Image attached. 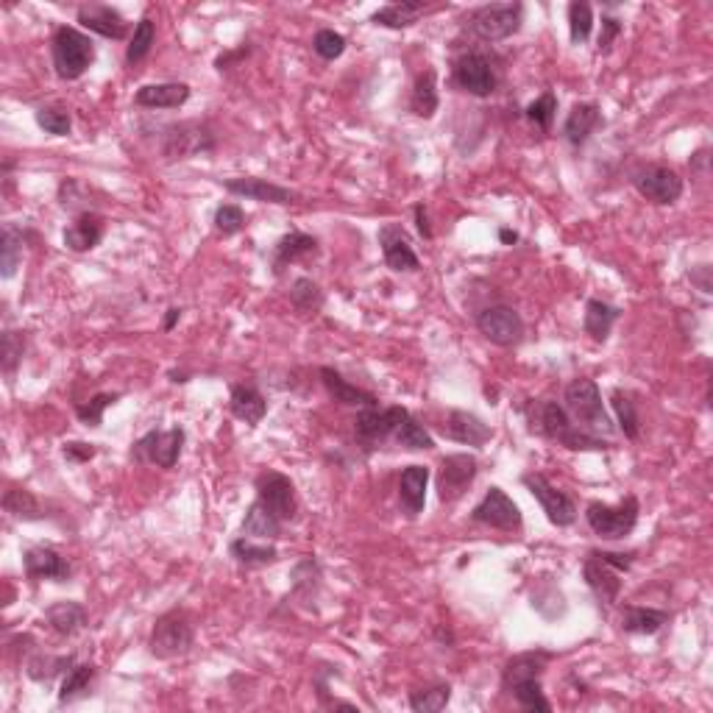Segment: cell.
<instances>
[{"label": "cell", "mask_w": 713, "mask_h": 713, "mask_svg": "<svg viewBox=\"0 0 713 713\" xmlns=\"http://www.w3.org/2000/svg\"><path fill=\"white\" fill-rule=\"evenodd\" d=\"M324 301H326L324 290H321V285H318L315 279H310V276L293 279V285H290V304H293L296 310L304 312V315H310V312L321 310Z\"/></svg>", "instance_id": "obj_44"}, {"label": "cell", "mask_w": 713, "mask_h": 713, "mask_svg": "<svg viewBox=\"0 0 713 713\" xmlns=\"http://www.w3.org/2000/svg\"><path fill=\"white\" fill-rule=\"evenodd\" d=\"M53 70L62 81H78L95 62V42L73 26H56L51 37Z\"/></svg>", "instance_id": "obj_3"}, {"label": "cell", "mask_w": 713, "mask_h": 713, "mask_svg": "<svg viewBox=\"0 0 713 713\" xmlns=\"http://www.w3.org/2000/svg\"><path fill=\"white\" fill-rule=\"evenodd\" d=\"M471 521L482 524V527H491V530L502 532H519L524 527V516H521V507L507 496L499 485H491L480 502L471 510Z\"/></svg>", "instance_id": "obj_14"}, {"label": "cell", "mask_w": 713, "mask_h": 713, "mask_svg": "<svg viewBox=\"0 0 713 713\" xmlns=\"http://www.w3.org/2000/svg\"><path fill=\"white\" fill-rule=\"evenodd\" d=\"M441 435L446 441L480 449L493 438V429L482 421L480 415L468 413V410H449L446 421L441 424Z\"/></svg>", "instance_id": "obj_22"}, {"label": "cell", "mask_w": 713, "mask_h": 713, "mask_svg": "<svg viewBox=\"0 0 713 713\" xmlns=\"http://www.w3.org/2000/svg\"><path fill=\"white\" fill-rule=\"evenodd\" d=\"M190 84L184 81H165V84H145L134 95V104L140 109H182L190 101Z\"/></svg>", "instance_id": "obj_27"}, {"label": "cell", "mask_w": 713, "mask_h": 713, "mask_svg": "<svg viewBox=\"0 0 713 713\" xmlns=\"http://www.w3.org/2000/svg\"><path fill=\"white\" fill-rule=\"evenodd\" d=\"M413 215H415V229H418V234H421L424 240H432V226H429L427 207H424V204H415Z\"/></svg>", "instance_id": "obj_60"}, {"label": "cell", "mask_w": 713, "mask_h": 713, "mask_svg": "<svg viewBox=\"0 0 713 713\" xmlns=\"http://www.w3.org/2000/svg\"><path fill=\"white\" fill-rule=\"evenodd\" d=\"M452 78L457 90L468 92L474 98H491L499 87L496 65L491 62V56L482 51L460 53L452 65Z\"/></svg>", "instance_id": "obj_9"}, {"label": "cell", "mask_w": 713, "mask_h": 713, "mask_svg": "<svg viewBox=\"0 0 713 713\" xmlns=\"http://www.w3.org/2000/svg\"><path fill=\"white\" fill-rule=\"evenodd\" d=\"M441 106V92H438V70L427 67L424 73H418L410 92V112L421 120H432Z\"/></svg>", "instance_id": "obj_35"}, {"label": "cell", "mask_w": 713, "mask_h": 713, "mask_svg": "<svg viewBox=\"0 0 713 713\" xmlns=\"http://www.w3.org/2000/svg\"><path fill=\"white\" fill-rule=\"evenodd\" d=\"M563 407H566V413L571 415V421L577 427L597 435V438L613 435V429H616L613 421H610L608 410H605V402H602V390L588 376H577V379H571L569 385H566Z\"/></svg>", "instance_id": "obj_2"}, {"label": "cell", "mask_w": 713, "mask_h": 713, "mask_svg": "<svg viewBox=\"0 0 713 713\" xmlns=\"http://www.w3.org/2000/svg\"><path fill=\"white\" fill-rule=\"evenodd\" d=\"M179 318H182V310H179V307H170V310L165 312V324H162V329H165V332H170L173 326L179 324Z\"/></svg>", "instance_id": "obj_62"}, {"label": "cell", "mask_w": 713, "mask_h": 713, "mask_svg": "<svg viewBox=\"0 0 713 713\" xmlns=\"http://www.w3.org/2000/svg\"><path fill=\"white\" fill-rule=\"evenodd\" d=\"M106 234V221L92 212V209H84L78 212L76 221L70 223L65 229V246L73 251V254H87L92 248H98V243L104 240Z\"/></svg>", "instance_id": "obj_26"}, {"label": "cell", "mask_w": 713, "mask_h": 713, "mask_svg": "<svg viewBox=\"0 0 713 713\" xmlns=\"http://www.w3.org/2000/svg\"><path fill=\"white\" fill-rule=\"evenodd\" d=\"M524 115L541 131H552V123H555V117H558V95L552 90H546L544 95H538V98L524 109Z\"/></svg>", "instance_id": "obj_53"}, {"label": "cell", "mask_w": 713, "mask_h": 713, "mask_svg": "<svg viewBox=\"0 0 713 713\" xmlns=\"http://www.w3.org/2000/svg\"><path fill=\"white\" fill-rule=\"evenodd\" d=\"M429 477L432 474H429L427 466H407L399 474V507L410 521H415L424 513Z\"/></svg>", "instance_id": "obj_25"}, {"label": "cell", "mask_w": 713, "mask_h": 713, "mask_svg": "<svg viewBox=\"0 0 713 713\" xmlns=\"http://www.w3.org/2000/svg\"><path fill=\"white\" fill-rule=\"evenodd\" d=\"M521 485H524V488L532 493V499L541 505L549 524H555V527L563 530V527H571V524L577 521V505L571 502V496L558 491L552 482L546 480L544 474L527 471V474H521Z\"/></svg>", "instance_id": "obj_15"}, {"label": "cell", "mask_w": 713, "mask_h": 713, "mask_svg": "<svg viewBox=\"0 0 713 713\" xmlns=\"http://www.w3.org/2000/svg\"><path fill=\"white\" fill-rule=\"evenodd\" d=\"M622 31H624V23L619 20V17H613V14H602V31H599L597 51L610 53L613 42L622 37Z\"/></svg>", "instance_id": "obj_56"}, {"label": "cell", "mask_w": 713, "mask_h": 713, "mask_svg": "<svg viewBox=\"0 0 713 713\" xmlns=\"http://www.w3.org/2000/svg\"><path fill=\"white\" fill-rule=\"evenodd\" d=\"M393 443L402 446V449H410V452H429V449H435L432 432H429L413 413L404 415L402 424L393 432Z\"/></svg>", "instance_id": "obj_40"}, {"label": "cell", "mask_w": 713, "mask_h": 713, "mask_svg": "<svg viewBox=\"0 0 713 713\" xmlns=\"http://www.w3.org/2000/svg\"><path fill=\"white\" fill-rule=\"evenodd\" d=\"M688 279H691V285L700 287V293H711V268L708 265H700V268H691V273H688Z\"/></svg>", "instance_id": "obj_59"}, {"label": "cell", "mask_w": 713, "mask_h": 713, "mask_svg": "<svg viewBox=\"0 0 713 713\" xmlns=\"http://www.w3.org/2000/svg\"><path fill=\"white\" fill-rule=\"evenodd\" d=\"M480 474V460L468 452L446 454L438 468L435 477V488H438V499L443 505H452L460 496H466V491L474 485Z\"/></svg>", "instance_id": "obj_12"}, {"label": "cell", "mask_w": 713, "mask_h": 713, "mask_svg": "<svg viewBox=\"0 0 713 713\" xmlns=\"http://www.w3.org/2000/svg\"><path fill=\"white\" fill-rule=\"evenodd\" d=\"M376 237H379V248H382V260H385L390 271L413 273L421 268L413 240H410V234L404 232L399 223H385Z\"/></svg>", "instance_id": "obj_18"}, {"label": "cell", "mask_w": 713, "mask_h": 713, "mask_svg": "<svg viewBox=\"0 0 713 713\" xmlns=\"http://www.w3.org/2000/svg\"><path fill=\"white\" fill-rule=\"evenodd\" d=\"M610 404L616 413V424L622 429V435L627 441H638L641 438V418H638L636 402L630 399V393H624L622 388L610 390Z\"/></svg>", "instance_id": "obj_41"}, {"label": "cell", "mask_w": 713, "mask_h": 713, "mask_svg": "<svg viewBox=\"0 0 713 713\" xmlns=\"http://www.w3.org/2000/svg\"><path fill=\"white\" fill-rule=\"evenodd\" d=\"M594 31V9L583 0H571L569 3V37L574 45H583L591 39Z\"/></svg>", "instance_id": "obj_49"}, {"label": "cell", "mask_w": 713, "mask_h": 713, "mask_svg": "<svg viewBox=\"0 0 713 713\" xmlns=\"http://www.w3.org/2000/svg\"><path fill=\"white\" fill-rule=\"evenodd\" d=\"M120 396H123V393H95L87 404H76L78 421H81L84 427L98 429L101 424H104L106 407H112L115 402H120Z\"/></svg>", "instance_id": "obj_51"}, {"label": "cell", "mask_w": 713, "mask_h": 713, "mask_svg": "<svg viewBox=\"0 0 713 713\" xmlns=\"http://www.w3.org/2000/svg\"><path fill=\"white\" fill-rule=\"evenodd\" d=\"M28 335L20 329H6L3 338H0V368L3 374L12 379L17 374V368L23 363V354H26Z\"/></svg>", "instance_id": "obj_45"}, {"label": "cell", "mask_w": 713, "mask_h": 713, "mask_svg": "<svg viewBox=\"0 0 713 713\" xmlns=\"http://www.w3.org/2000/svg\"><path fill=\"white\" fill-rule=\"evenodd\" d=\"M76 666V655H51V652H34L26 661V675L34 683H51L59 675H67Z\"/></svg>", "instance_id": "obj_38"}, {"label": "cell", "mask_w": 713, "mask_h": 713, "mask_svg": "<svg viewBox=\"0 0 713 713\" xmlns=\"http://www.w3.org/2000/svg\"><path fill=\"white\" fill-rule=\"evenodd\" d=\"M62 454H65L67 463H90L92 457L98 454V446L84 441H70L62 446Z\"/></svg>", "instance_id": "obj_57"}, {"label": "cell", "mask_w": 713, "mask_h": 713, "mask_svg": "<svg viewBox=\"0 0 713 713\" xmlns=\"http://www.w3.org/2000/svg\"><path fill=\"white\" fill-rule=\"evenodd\" d=\"M184 441H187V432L182 427L151 429L131 446V460L151 463V466L170 471V468H176L179 457H182Z\"/></svg>", "instance_id": "obj_10"}, {"label": "cell", "mask_w": 713, "mask_h": 713, "mask_svg": "<svg viewBox=\"0 0 713 713\" xmlns=\"http://www.w3.org/2000/svg\"><path fill=\"white\" fill-rule=\"evenodd\" d=\"M229 410H232L234 418L246 421L248 427H257L262 424V418L268 415V399L262 396L257 385H232V393H229Z\"/></svg>", "instance_id": "obj_30"}, {"label": "cell", "mask_w": 713, "mask_h": 713, "mask_svg": "<svg viewBox=\"0 0 713 713\" xmlns=\"http://www.w3.org/2000/svg\"><path fill=\"white\" fill-rule=\"evenodd\" d=\"M585 585L591 588V594L597 597L599 608H616L622 597V571H616L610 563L599 558L597 549L588 552L583 563Z\"/></svg>", "instance_id": "obj_17"}, {"label": "cell", "mask_w": 713, "mask_h": 713, "mask_svg": "<svg viewBox=\"0 0 713 713\" xmlns=\"http://www.w3.org/2000/svg\"><path fill=\"white\" fill-rule=\"evenodd\" d=\"M95 677H98V666H95V663H76L65 675V680H62L59 702H62V705H70V702L87 697L92 683H95Z\"/></svg>", "instance_id": "obj_39"}, {"label": "cell", "mask_w": 713, "mask_h": 713, "mask_svg": "<svg viewBox=\"0 0 713 713\" xmlns=\"http://www.w3.org/2000/svg\"><path fill=\"white\" fill-rule=\"evenodd\" d=\"M507 694L519 702V708H524V711H541V713L552 711V702L546 700L544 683H541V680H527V683H519V686L510 688Z\"/></svg>", "instance_id": "obj_48"}, {"label": "cell", "mask_w": 713, "mask_h": 713, "mask_svg": "<svg viewBox=\"0 0 713 713\" xmlns=\"http://www.w3.org/2000/svg\"><path fill=\"white\" fill-rule=\"evenodd\" d=\"M76 20L84 31L98 34V37L104 39H115V42L131 34L129 20L117 12L115 6H106V3H84V6H78Z\"/></svg>", "instance_id": "obj_19"}, {"label": "cell", "mask_w": 713, "mask_h": 713, "mask_svg": "<svg viewBox=\"0 0 713 713\" xmlns=\"http://www.w3.org/2000/svg\"><path fill=\"white\" fill-rule=\"evenodd\" d=\"M321 588V566L315 558H304L293 569V591L304 599H315Z\"/></svg>", "instance_id": "obj_50"}, {"label": "cell", "mask_w": 713, "mask_h": 713, "mask_svg": "<svg viewBox=\"0 0 713 713\" xmlns=\"http://www.w3.org/2000/svg\"><path fill=\"white\" fill-rule=\"evenodd\" d=\"M530 429L544 435L549 441L560 443L563 449H571V452H608L613 449V443L605 441V438H597L591 432L580 429L571 415L566 413V407L560 402H552V399H544V402H532L530 404Z\"/></svg>", "instance_id": "obj_1"}, {"label": "cell", "mask_w": 713, "mask_h": 713, "mask_svg": "<svg viewBox=\"0 0 713 713\" xmlns=\"http://www.w3.org/2000/svg\"><path fill=\"white\" fill-rule=\"evenodd\" d=\"M407 413H410L407 407H396V404L393 407H382V404L363 407V410H357V418H354V438L365 452H374L379 446L393 441V432Z\"/></svg>", "instance_id": "obj_8"}, {"label": "cell", "mask_w": 713, "mask_h": 713, "mask_svg": "<svg viewBox=\"0 0 713 713\" xmlns=\"http://www.w3.org/2000/svg\"><path fill=\"white\" fill-rule=\"evenodd\" d=\"M641 505L636 496H624L619 505L591 502L585 507V521L602 541H624L638 527Z\"/></svg>", "instance_id": "obj_6"}, {"label": "cell", "mask_w": 713, "mask_h": 713, "mask_svg": "<svg viewBox=\"0 0 713 713\" xmlns=\"http://www.w3.org/2000/svg\"><path fill=\"white\" fill-rule=\"evenodd\" d=\"M552 661H555V652H549V649H541V647L513 655V658L505 663V669H502V691H510L513 686L527 683V680H541L546 672V666H549Z\"/></svg>", "instance_id": "obj_23"}, {"label": "cell", "mask_w": 713, "mask_h": 713, "mask_svg": "<svg viewBox=\"0 0 713 713\" xmlns=\"http://www.w3.org/2000/svg\"><path fill=\"white\" fill-rule=\"evenodd\" d=\"M633 187L638 190L641 198H647L649 204H658V207H669L677 204L683 198V176L675 168H666V165H644L633 173Z\"/></svg>", "instance_id": "obj_13"}, {"label": "cell", "mask_w": 713, "mask_h": 713, "mask_svg": "<svg viewBox=\"0 0 713 713\" xmlns=\"http://www.w3.org/2000/svg\"><path fill=\"white\" fill-rule=\"evenodd\" d=\"M20 262H23V232L12 223H6L0 234V276L12 279Z\"/></svg>", "instance_id": "obj_42"}, {"label": "cell", "mask_w": 713, "mask_h": 713, "mask_svg": "<svg viewBox=\"0 0 713 713\" xmlns=\"http://www.w3.org/2000/svg\"><path fill=\"white\" fill-rule=\"evenodd\" d=\"M229 552L246 569H265V566L279 563V549L276 546L268 544V541H254V538H246V535L234 538L232 544H229Z\"/></svg>", "instance_id": "obj_37"}, {"label": "cell", "mask_w": 713, "mask_h": 713, "mask_svg": "<svg viewBox=\"0 0 713 713\" xmlns=\"http://www.w3.org/2000/svg\"><path fill=\"white\" fill-rule=\"evenodd\" d=\"M602 109L594 101H580V104L571 106V112L566 115V123H563V137L566 143L574 145V148H583L591 134L602 126Z\"/></svg>", "instance_id": "obj_28"}, {"label": "cell", "mask_w": 713, "mask_h": 713, "mask_svg": "<svg viewBox=\"0 0 713 713\" xmlns=\"http://www.w3.org/2000/svg\"><path fill=\"white\" fill-rule=\"evenodd\" d=\"M619 318H622V310L616 304H608V301L602 299L585 301L583 329L594 343H608L610 332H613V326H616Z\"/></svg>", "instance_id": "obj_33"}, {"label": "cell", "mask_w": 713, "mask_h": 713, "mask_svg": "<svg viewBox=\"0 0 713 713\" xmlns=\"http://www.w3.org/2000/svg\"><path fill=\"white\" fill-rule=\"evenodd\" d=\"M254 488H257V502L268 507L282 524L296 519L299 496H296V485H293V480L287 474L268 468V471H262L260 477H257Z\"/></svg>", "instance_id": "obj_16"}, {"label": "cell", "mask_w": 713, "mask_h": 713, "mask_svg": "<svg viewBox=\"0 0 713 713\" xmlns=\"http://www.w3.org/2000/svg\"><path fill=\"white\" fill-rule=\"evenodd\" d=\"M195 647V624L193 616L184 608H173L162 613L154 622L151 638H148V652L159 661H173L184 658Z\"/></svg>", "instance_id": "obj_4"}, {"label": "cell", "mask_w": 713, "mask_h": 713, "mask_svg": "<svg viewBox=\"0 0 713 713\" xmlns=\"http://www.w3.org/2000/svg\"><path fill=\"white\" fill-rule=\"evenodd\" d=\"M318 251H321L318 237H312V234L307 232H287L285 237H279V243L273 246V260H271L273 273L282 276L290 265L310 260V257H315Z\"/></svg>", "instance_id": "obj_24"}, {"label": "cell", "mask_w": 713, "mask_h": 713, "mask_svg": "<svg viewBox=\"0 0 713 713\" xmlns=\"http://www.w3.org/2000/svg\"><path fill=\"white\" fill-rule=\"evenodd\" d=\"M154 42H156V23L151 20V17H143V20L134 26V31H131L129 45H126V62H129V65H140L145 56L151 53Z\"/></svg>", "instance_id": "obj_47"}, {"label": "cell", "mask_w": 713, "mask_h": 713, "mask_svg": "<svg viewBox=\"0 0 713 713\" xmlns=\"http://www.w3.org/2000/svg\"><path fill=\"white\" fill-rule=\"evenodd\" d=\"M474 324L480 329V335L485 340H491L493 346L499 349H513L524 340V318L519 310H513L510 304H491L485 310L477 312Z\"/></svg>", "instance_id": "obj_11"}, {"label": "cell", "mask_w": 713, "mask_h": 713, "mask_svg": "<svg viewBox=\"0 0 713 713\" xmlns=\"http://www.w3.org/2000/svg\"><path fill=\"white\" fill-rule=\"evenodd\" d=\"M318 376H321V382H324V388L332 402L343 404V407H357V410H363V407H376V404H379V399H376L374 393H368V390L351 385L349 379H343V374L335 371V368H329V365L318 368Z\"/></svg>", "instance_id": "obj_29"}, {"label": "cell", "mask_w": 713, "mask_h": 713, "mask_svg": "<svg viewBox=\"0 0 713 713\" xmlns=\"http://www.w3.org/2000/svg\"><path fill=\"white\" fill-rule=\"evenodd\" d=\"M597 555L605 563H610L616 571H622V574H627V571L633 569V563H636V552H608V549H597Z\"/></svg>", "instance_id": "obj_58"}, {"label": "cell", "mask_w": 713, "mask_h": 713, "mask_svg": "<svg viewBox=\"0 0 713 713\" xmlns=\"http://www.w3.org/2000/svg\"><path fill=\"white\" fill-rule=\"evenodd\" d=\"M282 521L273 516L268 507L262 502H251L243 516V524H240V535L246 538H254V541H279L282 538Z\"/></svg>", "instance_id": "obj_36"}, {"label": "cell", "mask_w": 713, "mask_h": 713, "mask_svg": "<svg viewBox=\"0 0 713 713\" xmlns=\"http://www.w3.org/2000/svg\"><path fill=\"white\" fill-rule=\"evenodd\" d=\"M432 6L421 3V0H402V3H388L382 9H376L371 14V23L382 28H393V31H402V28L415 26Z\"/></svg>", "instance_id": "obj_34"}, {"label": "cell", "mask_w": 713, "mask_h": 713, "mask_svg": "<svg viewBox=\"0 0 713 713\" xmlns=\"http://www.w3.org/2000/svg\"><path fill=\"white\" fill-rule=\"evenodd\" d=\"M212 151H215V131L209 129V123L204 120H184L162 129V156L168 162L212 154Z\"/></svg>", "instance_id": "obj_7"}, {"label": "cell", "mask_w": 713, "mask_h": 713, "mask_svg": "<svg viewBox=\"0 0 713 713\" xmlns=\"http://www.w3.org/2000/svg\"><path fill=\"white\" fill-rule=\"evenodd\" d=\"M23 569H26V577L31 583H39V580H53V583H67L70 580V563L67 558L53 549V546H28L23 552Z\"/></svg>", "instance_id": "obj_21"}, {"label": "cell", "mask_w": 713, "mask_h": 713, "mask_svg": "<svg viewBox=\"0 0 713 713\" xmlns=\"http://www.w3.org/2000/svg\"><path fill=\"white\" fill-rule=\"evenodd\" d=\"M45 622H48V627H51L56 636L73 638L87 627L90 616H87V608H84L81 602L62 599V602H53L51 608L45 610Z\"/></svg>", "instance_id": "obj_31"}, {"label": "cell", "mask_w": 713, "mask_h": 713, "mask_svg": "<svg viewBox=\"0 0 713 713\" xmlns=\"http://www.w3.org/2000/svg\"><path fill=\"white\" fill-rule=\"evenodd\" d=\"M34 120L37 126L45 134H53V137H67L73 131V117L67 109H59V106H39L34 112Z\"/></svg>", "instance_id": "obj_52"}, {"label": "cell", "mask_w": 713, "mask_h": 713, "mask_svg": "<svg viewBox=\"0 0 713 713\" xmlns=\"http://www.w3.org/2000/svg\"><path fill=\"white\" fill-rule=\"evenodd\" d=\"M3 510L20 521H42V505L37 502V496L28 491V488H9L3 493Z\"/></svg>", "instance_id": "obj_43"}, {"label": "cell", "mask_w": 713, "mask_h": 713, "mask_svg": "<svg viewBox=\"0 0 713 713\" xmlns=\"http://www.w3.org/2000/svg\"><path fill=\"white\" fill-rule=\"evenodd\" d=\"M221 184L226 193L237 195V198L260 201V204H276V207L296 204V198H299L290 187H282V184L271 182V179H257V176H234V179H226Z\"/></svg>", "instance_id": "obj_20"}, {"label": "cell", "mask_w": 713, "mask_h": 713, "mask_svg": "<svg viewBox=\"0 0 713 713\" xmlns=\"http://www.w3.org/2000/svg\"><path fill=\"white\" fill-rule=\"evenodd\" d=\"M499 240H502L505 246H513V243H519V234L510 232V229H499Z\"/></svg>", "instance_id": "obj_63"}, {"label": "cell", "mask_w": 713, "mask_h": 713, "mask_svg": "<svg viewBox=\"0 0 713 713\" xmlns=\"http://www.w3.org/2000/svg\"><path fill=\"white\" fill-rule=\"evenodd\" d=\"M410 708L415 713H438L452 702V686L449 683H435L429 688H418L410 691Z\"/></svg>", "instance_id": "obj_46"}, {"label": "cell", "mask_w": 713, "mask_h": 713, "mask_svg": "<svg viewBox=\"0 0 713 713\" xmlns=\"http://www.w3.org/2000/svg\"><path fill=\"white\" fill-rule=\"evenodd\" d=\"M251 53V48H248V42H243L237 51H229V53H221L218 59H215V67L218 70H229L232 67V62H237V59H243V56H248Z\"/></svg>", "instance_id": "obj_61"}, {"label": "cell", "mask_w": 713, "mask_h": 713, "mask_svg": "<svg viewBox=\"0 0 713 713\" xmlns=\"http://www.w3.org/2000/svg\"><path fill=\"white\" fill-rule=\"evenodd\" d=\"M212 223H215V232L221 234V237H234V234H240L246 229V212L237 204H221V207L215 209Z\"/></svg>", "instance_id": "obj_55"}, {"label": "cell", "mask_w": 713, "mask_h": 713, "mask_svg": "<svg viewBox=\"0 0 713 713\" xmlns=\"http://www.w3.org/2000/svg\"><path fill=\"white\" fill-rule=\"evenodd\" d=\"M346 37L340 34V31H335V28H321L315 37H312V51L318 53L324 62H335V59H340L343 53H346Z\"/></svg>", "instance_id": "obj_54"}, {"label": "cell", "mask_w": 713, "mask_h": 713, "mask_svg": "<svg viewBox=\"0 0 713 713\" xmlns=\"http://www.w3.org/2000/svg\"><path fill=\"white\" fill-rule=\"evenodd\" d=\"M468 34L482 42H505L524 26V3H485L466 14Z\"/></svg>", "instance_id": "obj_5"}, {"label": "cell", "mask_w": 713, "mask_h": 713, "mask_svg": "<svg viewBox=\"0 0 713 713\" xmlns=\"http://www.w3.org/2000/svg\"><path fill=\"white\" fill-rule=\"evenodd\" d=\"M669 622H672L669 610L644 608V605H624L622 608V630L630 636H655Z\"/></svg>", "instance_id": "obj_32"}]
</instances>
